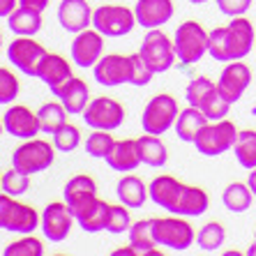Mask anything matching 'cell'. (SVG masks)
Segmentation results:
<instances>
[{"instance_id":"e575fe53","label":"cell","mask_w":256,"mask_h":256,"mask_svg":"<svg viewBox=\"0 0 256 256\" xmlns=\"http://www.w3.org/2000/svg\"><path fill=\"white\" fill-rule=\"evenodd\" d=\"M114 143H116V138L106 130H95L88 136V141H86V152L90 157H104L106 160V155L114 148Z\"/></svg>"},{"instance_id":"ba28073f","label":"cell","mask_w":256,"mask_h":256,"mask_svg":"<svg viewBox=\"0 0 256 256\" xmlns=\"http://www.w3.org/2000/svg\"><path fill=\"white\" fill-rule=\"evenodd\" d=\"M136 26V16L132 10L120 5H102L92 12V28L104 37H122Z\"/></svg>"},{"instance_id":"30bf717a","label":"cell","mask_w":256,"mask_h":256,"mask_svg":"<svg viewBox=\"0 0 256 256\" xmlns=\"http://www.w3.org/2000/svg\"><path fill=\"white\" fill-rule=\"evenodd\" d=\"M54 164V148L46 141H30L26 138L24 146H18L12 155V166L24 173H40Z\"/></svg>"},{"instance_id":"4316f807","label":"cell","mask_w":256,"mask_h":256,"mask_svg":"<svg viewBox=\"0 0 256 256\" xmlns=\"http://www.w3.org/2000/svg\"><path fill=\"white\" fill-rule=\"evenodd\" d=\"M7 26H10V30L16 32V35L30 37V35H35L37 30L42 28V12L18 5L16 10L7 16Z\"/></svg>"},{"instance_id":"4fadbf2b","label":"cell","mask_w":256,"mask_h":256,"mask_svg":"<svg viewBox=\"0 0 256 256\" xmlns=\"http://www.w3.org/2000/svg\"><path fill=\"white\" fill-rule=\"evenodd\" d=\"M132 76V60L130 56H120V54H111L97 60L95 65V81L102 86H122L130 84Z\"/></svg>"},{"instance_id":"5bb4252c","label":"cell","mask_w":256,"mask_h":256,"mask_svg":"<svg viewBox=\"0 0 256 256\" xmlns=\"http://www.w3.org/2000/svg\"><path fill=\"white\" fill-rule=\"evenodd\" d=\"M100 30H81L76 32V40L72 42V60L78 67H95L97 60L102 58V48H104V40H102Z\"/></svg>"},{"instance_id":"ac0fdd59","label":"cell","mask_w":256,"mask_h":256,"mask_svg":"<svg viewBox=\"0 0 256 256\" xmlns=\"http://www.w3.org/2000/svg\"><path fill=\"white\" fill-rule=\"evenodd\" d=\"M182 190H185V185H182L180 180H176L173 176H157V178L150 182L148 194L160 208L168 210V212L173 214L176 208H178L180 196H182Z\"/></svg>"},{"instance_id":"f1b7e54d","label":"cell","mask_w":256,"mask_h":256,"mask_svg":"<svg viewBox=\"0 0 256 256\" xmlns=\"http://www.w3.org/2000/svg\"><path fill=\"white\" fill-rule=\"evenodd\" d=\"M138 143V152H141V162L148 164L152 168H160L166 164L168 155H166V146L160 141V136L155 134H146V136L136 138Z\"/></svg>"},{"instance_id":"681fc988","label":"cell","mask_w":256,"mask_h":256,"mask_svg":"<svg viewBox=\"0 0 256 256\" xmlns=\"http://www.w3.org/2000/svg\"><path fill=\"white\" fill-rule=\"evenodd\" d=\"M0 46H2V35H0Z\"/></svg>"},{"instance_id":"ab89813d","label":"cell","mask_w":256,"mask_h":256,"mask_svg":"<svg viewBox=\"0 0 256 256\" xmlns=\"http://www.w3.org/2000/svg\"><path fill=\"white\" fill-rule=\"evenodd\" d=\"M132 60V76H130V84L132 86H148L150 81H152V76H155V72L150 70L148 65H146V60L141 58V54H134L130 56Z\"/></svg>"},{"instance_id":"60d3db41","label":"cell","mask_w":256,"mask_h":256,"mask_svg":"<svg viewBox=\"0 0 256 256\" xmlns=\"http://www.w3.org/2000/svg\"><path fill=\"white\" fill-rule=\"evenodd\" d=\"M18 95V81L10 70L0 67V104H10Z\"/></svg>"},{"instance_id":"1f68e13d","label":"cell","mask_w":256,"mask_h":256,"mask_svg":"<svg viewBox=\"0 0 256 256\" xmlns=\"http://www.w3.org/2000/svg\"><path fill=\"white\" fill-rule=\"evenodd\" d=\"M252 198H254V192L250 190V185H244V182H231V185H226L224 194H222V201H224V206L231 212L250 210Z\"/></svg>"},{"instance_id":"ee69618b","label":"cell","mask_w":256,"mask_h":256,"mask_svg":"<svg viewBox=\"0 0 256 256\" xmlns=\"http://www.w3.org/2000/svg\"><path fill=\"white\" fill-rule=\"evenodd\" d=\"M18 5H24V7H30V10H37V12H42L44 7L48 5V0H18Z\"/></svg>"},{"instance_id":"7402d4cb","label":"cell","mask_w":256,"mask_h":256,"mask_svg":"<svg viewBox=\"0 0 256 256\" xmlns=\"http://www.w3.org/2000/svg\"><path fill=\"white\" fill-rule=\"evenodd\" d=\"M106 162L108 166L114 171H120V173H130L143 164L141 162V152H138V143L134 138H125V141H116L111 152L106 155Z\"/></svg>"},{"instance_id":"d6a6232c","label":"cell","mask_w":256,"mask_h":256,"mask_svg":"<svg viewBox=\"0 0 256 256\" xmlns=\"http://www.w3.org/2000/svg\"><path fill=\"white\" fill-rule=\"evenodd\" d=\"M37 118H40V127L46 134H54L56 130L67 122V108L60 104V102H48L44 104L40 111H37Z\"/></svg>"},{"instance_id":"b9f144b4","label":"cell","mask_w":256,"mask_h":256,"mask_svg":"<svg viewBox=\"0 0 256 256\" xmlns=\"http://www.w3.org/2000/svg\"><path fill=\"white\" fill-rule=\"evenodd\" d=\"M217 5H220V12L226 14V16H242L247 10H250L252 0H217Z\"/></svg>"},{"instance_id":"8d00e7d4","label":"cell","mask_w":256,"mask_h":256,"mask_svg":"<svg viewBox=\"0 0 256 256\" xmlns=\"http://www.w3.org/2000/svg\"><path fill=\"white\" fill-rule=\"evenodd\" d=\"M28 187H30L28 173L18 171V168H12V171H7L2 176V192L10 194V196H21V194L28 192Z\"/></svg>"},{"instance_id":"44dd1931","label":"cell","mask_w":256,"mask_h":256,"mask_svg":"<svg viewBox=\"0 0 256 256\" xmlns=\"http://www.w3.org/2000/svg\"><path fill=\"white\" fill-rule=\"evenodd\" d=\"M54 95L58 97L60 104L67 108V114H72V116L84 114L86 106H88V102H90V92H88L86 81L74 78V76H72L67 84L60 86V88H56Z\"/></svg>"},{"instance_id":"9c48e42d","label":"cell","mask_w":256,"mask_h":256,"mask_svg":"<svg viewBox=\"0 0 256 256\" xmlns=\"http://www.w3.org/2000/svg\"><path fill=\"white\" fill-rule=\"evenodd\" d=\"M86 125L92 127V130H106V132H114L122 125L125 120V108L122 104L111 97H97V100L88 102L84 114Z\"/></svg>"},{"instance_id":"c3c4849f","label":"cell","mask_w":256,"mask_h":256,"mask_svg":"<svg viewBox=\"0 0 256 256\" xmlns=\"http://www.w3.org/2000/svg\"><path fill=\"white\" fill-rule=\"evenodd\" d=\"M2 127H5V125H2V120H0V132H2Z\"/></svg>"},{"instance_id":"9a60e30c","label":"cell","mask_w":256,"mask_h":256,"mask_svg":"<svg viewBox=\"0 0 256 256\" xmlns=\"http://www.w3.org/2000/svg\"><path fill=\"white\" fill-rule=\"evenodd\" d=\"M72 220L74 212L70 210L67 203H51L46 206L42 214V231L51 242H62L72 231Z\"/></svg>"},{"instance_id":"d4e9b609","label":"cell","mask_w":256,"mask_h":256,"mask_svg":"<svg viewBox=\"0 0 256 256\" xmlns=\"http://www.w3.org/2000/svg\"><path fill=\"white\" fill-rule=\"evenodd\" d=\"M62 194H65V203L70 206L72 212H74V210H76L78 206H84L88 198L97 196V182L90 178V176H74L65 185Z\"/></svg>"},{"instance_id":"484cf974","label":"cell","mask_w":256,"mask_h":256,"mask_svg":"<svg viewBox=\"0 0 256 256\" xmlns=\"http://www.w3.org/2000/svg\"><path fill=\"white\" fill-rule=\"evenodd\" d=\"M210 206V198H208V192L201 190V187H194V185H185L182 190V196L178 201V208L173 214H182V217H198L208 210Z\"/></svg>"},{"instance_id":"8992f818","label":"cell","mask_w":256,"mask_h":256,"mask_svg":"<svg viewBox=\"0 0 256 256\" xmlns=\"http://www.w3.org/2000/svg\"><path fill=\"white\" fill-rule=\"evenodd\" d=\"M178 114H180L178 102L173 100L171 95H157L146 104V108H143L141 125H143V130H146V134L162 136L164 132L171 130V127L176 125Z\"/></svg>"},{"instance_id":"f35d334b","label":"cell","mask_w":256,"mask_h":256,"mask_svg":"<svg viewBox=\"0 0 256 256\" xmlns=\"http://www.w3.org/2000/svg\"><path fill=\"white\" fill-rule=\"evenodd\" d=\"M42 252L44 247L37 238H21L5 247V256H40Z\"/></svg>"},{"instance_id":"ffe728a7","label":"cell","mask_w":256,"mask_h":256,"mask_svg":"<svg viewBox=\"0 0 256 256\" xmlns=\"http://www.w3.org/2000/svg\"><path fill=\"white\" fill-rule=\"evenodd\" d=\"M58 21L67 32H81L92 24L90 5L86 0H62L58 7Z\"/></svg>"},{"instance_id":"7c38bea8","label":"cell","mask_w":256,"mask_h":256,"mask_svg":"<svg viewBox=\"0 0 256 256\" xmlns=\"http://www.w3.org/2000/svg\"><path fill=\"white\" fill-rule=\"evenodd\" d=\"M252 84V70L244 62L238 60H231L220 74V81H217V90L222 92V97L231 104L240 100L244 95V90L250 88Z\"/></svg>"},{"instance_id":"7a4b0ae2","label":"cell","mask_w":256,"mask_h":256,"mask_svg":"<svg viewBox=\"0 0 256 256\" xmlns=\"http://www.w3.org/2000/svg\"><path fill=\"white\" fill-rule=\"evenodd\" d=\"M190 106L201 108L203 114L208 116V120H222L228 116V108H231V102H226L222 97V92L217 90V84L210 81L208 76H196L187 86L185 92Z\"/></svg>"},{"instance_id":"74e56055","label":"cell","mask_w":256,"mask_h":256,"mask_svg":"<svg viewBox=\"0 0 256 256\" xmlns=\"http://www.w3.org/2000/svg\"><path fill=\"white\" fill-rule=\"evenodd\" d=\"M132 226V217L127 206H111L108 208V220H106V231L108 233H125Z\"/></svg>"},{"instance_id":"4dcf8cb0","label":"cell","mask_w":256,"mask_h":256,"mask_svg":"<svg viewBox=\"0 0 256 256\" xmlns=\"http://www.w3.org/2000/svg\"><path fill=\"white\" fill-rule=\"evenodd\" d=\"M233 152H236V160H238V164L242 168H247V171L256 168V132L254 130L238 132Z\"/></svg>"},{"instance_id":"cb8c5ba5","label":"cell","mask_w":256,"mask_h":256,"mask_svg":"<svg viewBox=\"0 0 256 256\" xmlns=\"http://www.w3.org/2000/svg\"><path fill=\"white\" fill-rule=\"evenodd\" d=\"M208 122H210L208 116L203 114L201 108L190 106L185 111H180L178 118H176V134H178L180 141L194 143V138L198 136V132L208 125Z\"/></svg>"},{"instance_id":"603a6c76","label":"cell","mask_w":256,"mask_h":256,"mask_svg":"<svg viewBox=\"0 0 256 256\" xmlns=\"http://www.w3.org/2000/svg\"><path fill=\"white\" fill-rule=\"evenodd\" d=\"M37 78L44 81L51 90H56V88H60V86L67 84V81L72 78V67H70V62H67L62 56L48 54L46 58H44L42 67H40Z\"/></svg>"},{"instance_id":"2e32d148","label":"cell","mask_w":256,"mask_h":256,"mask_svg":"<svg viewBox=\"0 0 256 256\" xmlns=\"http://www.w3.org/2000/svg\"><path fill=\"white\" fill-rule=\"evenodd\" d=\"M136 24L143 28H160L168 24L173 16V0H138L134 7Z\"/></svg>"},{"instance_id":"6da1fadb","label":"cell","mask_w":256,"mask_h":256,"mask_svg":"<svg viewBox=\"0 0 256 256\" xmlns=\"http://www.w3.org/2000/svg\"><path fill=\"white\" fill-rule=\"evenodd\" d=\"M254 26L244 16H233L228 26L208 32V54L220 62L242 60L254 48Z\"/></svg>"},{"instance_id":"e0dca14e","label":"cell","mask_w":256,"mask_h":256,"mask_svg":"<svg viewBox=\"0 0 256 256\" xmlns=\"http://www.w3.org/2000/svg\"><path fill=\"white\" fill-rule=\"evenodd\" d=\"M2 125H5V130L12 136H18V138H32L42 132L40 118L28 106H12L2 116Z\"/></svg>"},{"instance_id":"f907efd6","label":"cell","mask_w":256,"mask_h":256,"mask_svg":"<svg viewBox=\"0 0 256 256\" xmlns=\"http://www.w3.org/2000/svg\"><path fill=\"white\" fill-rule=\"evenodd\" d=\"M0 190H2V178H0Z\"/></svg>"},{"instance_id":"7bdbcfd3","label":"cell","mask_w":256,"mask_h":256,"mask_svg":"<svg viewBox=\"0 0 256 256\" xmlns=\"http://www.w3.org/2000/svg\"><path fill=\"white\" fill-rule=\"evenodd\" d=\"M12 208H14V196H10V194H0V228L7 226V220H10Z\"/></svg>"},{"instance_id":"52a82bcc","label":"cell","mask_w":256,"mask_h":256,"mask_svg":"<svg viewBox=\"0 0 256 256\" xmlns=\"http://www.w3.org/2000/svg\"><path fill=\"white\" fill-rule=\"evenodd\" d=\"M138 54H141V58L146 60V65L155 72V74H162V72L171 70L173 60L178 58L173 42L157 28L148 30V35L143 37Z\"/></svg>"},{"instance_id":"d6986e66","label":"cell","mask_w":256,"mask_h":256,"mask_svg":"<svg viewBox=\"0 0 256 256\" xmlns=\"http://www.w3.org/2000/svg\"><path fill=\"white\" fill-rule=\"evenodd\" d=\"M108 206L106 201H102V198L92 196L84 203V206H78L74 210V220L81 224V228L88 233H97V231H106V220H108Z\"/></svg>"},{"instance_id":"277c9868","label":"cell","mask_w":256,"mask_h":256,"mask_svg":"<svg viewBox=\"0 0 256 256\" xmlns=\"http://www.w3.org/2000/svg\"><path fill=\"white\" fill-rule=\"evenodd\" d=\"M173 46L180 62L194 65L208 54V32L198 21H185L180 24L173 37Z\"/></svg>"},{"instance_id":"3957f363","label":"cell","mask_w":256,"mask_h":256,"mask_svg":"<svg viewBox=\"0 0 256 256\" xmlns=\"http://www.w3.org/2000/svg\"><path fill=\"white\" fill-rule=\"evenodd\" d=\"M238 138V130L231 120H210L208 125L198 132V136L194 138V146L201 155L206 157H217L224 155L226 150H231L236 146Z\"/></svg>"},{"instance_id":"f6af8a7d","label":"cell","mask_w":256,"mask_h":256,"mask_svg":"<svg viewBox=\"0 0 256 256\" xmlns=\"http://www.w3.org/2000/svg\"><path fill=\"white\" fill-rule=\"evenodd\" d=\"M16 10V0H0V16H10Z\"/></svg>"},{"instance_id":"bcb514c9","label":"cell","mask_w":256,"mask_h":256,"mask_svg":"<svg viewBox=\"0 0 256 256\" xmlns=\"http://www.w3.org/2000/svg\"><path fill=\"white\" fill-rule=\"evenodd\" d=\"M247 185H250V190L254 192V196H256V168H252L250 178H247Z\"/></svg>"},{"instance_id":"8fae6325","label":"cell","mask_w":256,"mask_h":256,"mask_svg":"<svg viewBox=\"0 0 256 256\" xmlns=\"http://www.w3.org/2000/svg\"><path fill=\"white\" fill-rule=\"evenodd\" d=\"M7 56H10V62H12L14 67H18L24 74H28V76H37L44 58L48 56V51L42 46V44H37L35 40L18 35L16 40L10 44Z\"/></svg>"},{"instance_id":"5b68a950","label":"cell","mask_w":256,"mask_h":256,"mask_svg":"<svg viewBox=\"0 0 256 256\" xmlns=\"http://www.w3.org/2000/svg\"><path fill=\"white\" fill-rule=\"evenodd\" d=\"M155 240L157 244L173 252H185L194 244L196 236L190 222L182 220V214H173V217H155Z\"/></svg>"},{"instance_id":"7dc6e473","label":"cell","mask_w":256,"mask_h":256,"mask_svg":"<svg viewBox=\"0 0 256 256\" xmlns=\"http://www.w3.org/2000/svg\"><path fill=\"white\" fill-rule=\"evenodd\" d=\"M190 2H194V5H201V2H208V0H190Z\"/></svg>"},{"instance_id":"816d5d0a","label":"cell","mask_w":256,"mask_h":256,"mask_svg":"<svg viewBox=\"0 0 256 256\" xmlns=\"http://www.w3.org/2000/svg\"><path fill=\"white\" fill-rule=\"evenodd\" d=\"M254 242H256V238H254Z\"/></svg>"},{"instance_id":"83f0119b","label":"cell","mask_w":256,"mask_h":256,"mask_svg":"<svg viewBox=\"0 0 256 256\" xmlns=\"http://www.w3.org/2000/svg\"><path fill=\"white\" fill-rule=\"evenodd\" d=\"M116 194H118V201L127 208H141L146 198L150 196L146 185H143V180L136 178V176H125V178H120L118 187H116Z\"/></svg>"},{"instance_id":"d590c367","label":"cell","mask_w":256,"mask_h":256,"mask_svg":"<svg viewBox=\"0 0 256 256\" xmlns=\"http://www.w3.org/2000/svg\"><path fill=\"white\" fill-rule=\"evenodd\" d=\"M78 141H81V132H78L76 125L72 122H65L60 130L54 132V146L60 152H72V150L78 148Z\"/></svg>"},{"instance_id":"f546056e","label":"cell","mask_w":256,"mask_h":256,"mask_svg":"<svg viewBox=\"0 0 256 256\" xmlns=\"http://www.w3.org/2000/svg\"><path fill=\"white\" fill-rule=\"evenodd\" d=\"M37 224H40V217L30 206L26 203H16L14 201V208L10 212V220H7L5 231H14V233H30L35 231Z\"/></svg>"},{"instance_id":"836d02e7","label":"cell","mask_w":256,"mask_h":256,"mask_svg":"<svg viewBox=\"0 0 256 256\" xmlns=\"http://www.w3.org/2000/svg\"><path fill=\"white\" fill-rule=\"evenodd\" d=\"M224 238H226V231H224V226H222L220 222H208L198 231L196 242L203 252H217L224 244Z\"/></svg>"}]
</instances>
